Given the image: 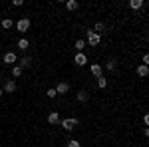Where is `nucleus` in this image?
<instances>
[{"instance_id": "a211bd4d", "label": "nucleus", "mask_w": 149, "mask_h": 147, "mask_svg": "<svg viewBox=\"0 0 149 147\" xmlns=\"http://www.w3.org/2000/svg\"><path fill=\"white\" fill-rule=\"evenodd\" d=\"M105 68L109 70V72H113V70H115V60H113V58H111V60H107V64H105Z\"/></svg>"}, {"instance_id": "b1692460", "label": "nucleus", "mask_w": 149, "mask_h": 147, "mask_svg": "<svg viewBox=\"0 0 149 147\" xmlns=\"http://www.w3.org/2000/svg\"><path fill=\"white\" fill-rule=\"evenodd\" d=\"M147 64H149V56L145 54V56H143V66H147Z\"/></svg>"}, {"instance_id": "ddd939ff", "label": "nucleus", "mask_w": 149, "mask_h": 147, "mask_svg": "<svg viewBox=\"0 0 149 147\" xmlns=\"http://www.w3.org/2000/svg\"><path fill=\"white\" fill-rule=\"evenodd\" d=\"M30 64H32V58H22V60H20V68H28V66H30Z\"/></svg>"}, {"instance_id": "1a4fd4ad", "label": "nucleus", "mask_w": 149, "mask_h": 147, "mask_svg": "<svg viewBox=\"0 0 149 147\" xmlns=\"http://www.w3.org/2000/svg\"><path fill=\"white\" fill-rule=\"evenodd\" d=\"M147 74H149V68H147V66H143V64H141V66L137 68V76H139V78H145Z\"/></svg>"}, {"instance_id": "aec40b11", "label": "nucleus", "mask_w": 149, "mask_h": 147, "mask_svg": "<svg viewBox=\"0 0 149 147\" xmlns=\"http://www.w3.org/2000/svg\"><path fill=\"white\" fill-rule=\"evenodd\" d=\"M105 86H107V79L103 78V76H102V78H97V88H102V90H103Z\"/></svg>"}, {"instance_id": "423d86ee", "label": "nucleus", "mask_w": 149, "mask_h": 147, "mask_svg": "<svg viewBox=\"0 0 149 147\" xmlns=\"http://www.w3.org/2000/svg\"><path fill=\"white\" fill-rule=\"evenodd\" d=\"M92 74L95 76V78H102V74H103V66H100V64H92Z\"/></svg>"}, {"instance_id": "f8f14e48", "label": "nucleus", "mask_w": 149, "mask_h": 147, "mask_svg": "<svg viewBox=\"0 0 149 147\" xmlns=\"http://www.w3.org/2000/svg\"><path fill=\"white\" fill-rule=\"evenodd\" d=\"M129 6H131L133 10H137V8L143 6V0H131V2H129Z\"/></svg>"}, {"instance_id": "6ab92c4d", "label": "nucleus", "mask_w": 149, "mask_h": 147, "mask_svg": "<svg viewBox=\"0 0 149 147\" xmlns=\"http://www.w3.org/2000/svg\"><path fill=\"white\" fill-rule=\"evenodd\" d=\"M18 48H20V50H26V48H28V40H26V38L18 40Z\"/></svg>"}, {"instance_id": "4be33fe9", "label": "nucleus", "mask_w": 149, "mask_h": 147, "mask_svg": "<svg viewBox=\"0 0 149 147\" xmlns=\"http://www.w3.org/2000/svg\"><path fill=\"white\" fill-rule=\"evenodd\" d=\"M68 147H81V143L76 141V139H72V141H68Z\"/></svg>"}, {"instance_id": "7ed1b4c3", "label": "nucleus", "mask_w": 149, "mask_h": 147, "mask_svg": "<svg viewBox=\"0 0 149 147\" xmlns=\"http://www.w3.org/2000/svg\"><path fill=\"white\" fill-rule=\"evenodd\" d=\"M16 28H18V32H26V30L30 28V20H28V18H20V20L16 22Z\"/></svg>"}, {"instance_id": "2eb2a0df", "label": "nucleus", "mask_w": 149, "mask_h": 147, "mask_svg": "<svg viewBox=\"0 0 149 147\" xmlns=\"http://www.w3.org/2000/svg\"><path fill=\"white\" fill-rule=\"evenodd\" d=\"M12 76H14V78L22 76V68H20V66H14V68H12Z\"/></svg>"}, {"instance_id": "20e7f679", "label": "nucleus", "mask_w": 149, "mask_h": 147, "mask_svg": "<svg viewBox=\"0 0 149 147\" xmlns=\"http://www.w3.org/2000/svg\"><path fill=\"white\" fill-rule=\"evenodd\" d=\"M74 64H76V66H86V64H88V58H86V54H84V52L76 54V58H74Z\"/></svg>"}, {"instance_id": "9d476101", "label": "nucleus", "mask_w": 149, "mask_h": 147, "mask_svg": "<svg viewBox=\"0 0 149 147\" xmlns=\"http://www.w3.org/2000/svg\"><path fill=\"white\" fill-rule=\"evenodd\" d=\"M60 121V115H58V111H52L50 115H48V123H58Z\"/></svg>"}, {"instance_id": "4468645a", "label": "nucleus", "mask_w": 149, "mask_h": 147, "mask_svg": "<svg viewBox=\"0 0 149 147\" xmlns=\"http://www.w3.org/2000/svg\"><path fill=\"white\" fill-rule=\"evenodd\" d=\"M66 8H68V10H76V8H78V2H76V0H68V2H66Z\"/></svg>"}, {"instance_id": "412c9836", "label": "nucleus", "mask_w": 149, "mask_h": 147, "mask_svg": "<svg viewBox=\"0 0 149 147\" xmlns=\"http://www.w3.org/2000/svg\"><path fill=\"white\" fill-rule=\"evenodd\" d=\"M2 28H6V30L12 28V20H10V18H4V20H2Z\"/></svg>"}, {"instance_id": "0eeeda50", "label": "nucleus", "mask_w": 149, "mask_h": 147, "mask_svg": "<svg viewBox=\"0 0 149 147\" xmlns=\"http://www.w3.org/2000/svg\"><path fill=\"white\" fill-rule=\"evenodd\" d=\"M16 62V54L14 52H6L4 54V64H14Z\"/></svg>"}, {"instance_id": "393cba45", "label": "nucleus", "mask_w": 149, "mask_h": 147, "mask_svg": "<svg viewBox=\"0 0 149 147\" xmlns=\"http://www.w3.org/2000/svg\"><path fill=\"white\" fill-rule=\"evenodd\" d=\"M0 95H2V88H0Z\"/></svg>"}, {"instance_id": "39448f33", "label": "nucleus", "mask_w": 149, "mask_h": 147, "mask_svg": "<svg viewBox=\"0 0 149 147\" xmlns=\"http://www.w3.org/2000/svg\"><path fill=\"white\" fill-rule=\"evenodd\" d=\"M70 91V84L68 82H60L56 88V93H60V95H64V93H68Z\"/></svg>"}, {"instance_id": "5701e85b", "label": "nucleus", "mask_w": 149, "mask_h": 147, "mask_svg": "<svg viewBox=\"0 0 149 147\" xmlns=\"http://www.w3.org/2000/svg\"><path fill=\"white\" fill-rule=\"evenodd\" d=\"M48 98H56L58 93H56V90H54V88H52V90H48V93H46Z\"/></svg>"}, {"instance_id": "dca6fc26", "label": "nucleus", "mask_w": 149, "mask_h": 147, "mask_svg": "<svg viewBox=\"0 0 149 147\" xmlns=\"http://www.w3.org/2000/svg\"><path fill=\"white\" fill-rule=\"evenodd\" d=\"M103 28H105V26H103L102 22H97L95 26H93V32H95V34H102V32H103Z\"/></svg>"}, {"instance_id": "9b49d317", "label": "nucleus", "mask_w": 149, "mask_h": 147, "mask_svg": "<svg viewBox=\"0 0 149 147\" xmlns=\"http://www.w3.org/2000/svg\"><path fill=\"white\" fill-rule=\"evenodd\" d=\"M84 48H86V40H76V50H78V54L84 52Z\"/></svg>"}, {"instance_id": "f03ea898", "label": "nucleus", "mask_w": 149, "mask_h": 147, "mask_svg": "<svg viewBox=\"0 0 149 147\" xmlns=\"http://www.w3.org/2000/svg\"><path fill=\"white\" fill-rule=\"evenodd\" d=\"M100 40H102V36L95 34L93 30H88V42H90V46H97L100 44Z\"/></svg>"}, {"instance_id": "f3484780", "label": "nucleus", "mask_w": 149, "mask_h": 147, "mask_svg": "<svg viewBox=\"0 0 149 147\" xmlns=\"http://www.w3.org/2000/svg\"><path fill=\"white\" fill-rule=\"evenodd\" d=\"M78 100H80V102H86V100H88V91H86V90L78 91Z\"/></svg>"}, {"instance_id": "f257e3e1", "label": "nucleus", "mask_w": 149, "mask_h": 147, "mask_svg": "<svg viewBox=\"0 0 149 147\" xmlns=\"http://www.w3.org/2000/svg\"><path fill=\"white\" fill-rule=\"evenodd\" d=\"M60 123H62V127H64L66 131H74V129L78 127V119H76V117H68V119H62Z\"/></svg>"}, {"instance_id": "6e6552de", "label": "nucleus", "mask_w": 149, "mask_h": 147, "mask_svg": "<svg viewBox=\"0 0 149 147\" xmlns=\"http://www.w3.org/2000/svg\"><path fill=\"white\" fill-rule=\"evenodd\" d=\"M14 90H16V84H14L12 79H6V84H4V91H8V93H12Z\"/></svg>"}]
</instances>
